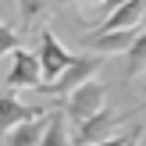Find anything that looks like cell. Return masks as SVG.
Returning a JSON list of instances; mask_svg holds the SVG:
<instances>
[{"label": "cell", "instance_id": "14", "mask_svg": "<svg viewBox=\"0 0 146 146\" xmlns=\"http://www.w3.org/2000/svg\"><path fill=\"white\" fill-rule=\"evenodd\" d=\"M121 4H128V0H104L100 7H104V11H114V7H121Z\"/></svg>", "mask_w": 146, "mask_h": 146}, {"label": "cell", "instance_id": "10", "mask_svg": "<svg viewBox=\"0 0 146 146\" xmlns=\"http://www.w3.org/2000/svg\"><path fill=\"white\" fill-rule=\"evenodd\" d=\"M125 54H128V61H125V75H128V78L143 75V71H146V32L135 36V43L125 50Z\"/></svg>", "mask_w": 146, "mask_h": 146}, {"label": "cell", "instance_id": "4", "mask_svg": "<svg viewBox=\"0 0 146 146\" xmlns=\"http://www.w3.org/2000/svg\"><path fill=\"white\" fill-rule=\"evenodd\" d=\"M46 111H57V104H54V96L46 100V104H25V100L18 96V93H0V135L4 132H11L14 125H21V121H29V118H39V114H46Z\"/></svg>", "mask_w": 146, "mask_h": 146}, {"label": "cell", "instance_id": "3", "mask_svg": "<svg viewBox=\"0 0 146 146\" xmlns=\"http://www.w3.org/2000/svg\"><path fill=\"white\" fill-rule=\"evenodd\" d=\"M128 121V111H114V107H100L93 118H86L82 125H75V146H93L100 139H107V135L121 132V125Z\"/></svg>", "mask_w": 146, "mask_h": 146}, {"label": "cell", "instance_id": "2", "mask_svg": "<svg viewBox=\"0 0 146 146\" xmlns=\"http://www.w3.org/2000/svg\"><path fill=\"white\" fill-rule=\"evenodd\" d=\"M104 104H107V86L100 82V78H89V82L75 86V89L61 100V111L68 114L71 125H82V121L93 118V114H96Z\"/></svg>", "mask_w": 146, "mask_h": 146}, {"label": "cell", "instance_id": "6", "mask_svg": "<svg viewBox=\"0 0 146 146\" xmlns=\"http://www.w3.org/2000/svg\"><path fill=\"white\" fill-rule=\"evenodd\" d=\"M36 57H39V68H43V82H54V78L71 64L75 54L64 50V43L57 39L50 29H43V32H39V50H36ZM43 82H39V86H43Z\"/></svg>", "mask_w": 146, "mask_h": 146}, {"label": "cell", "instance_id": "12", "mask_svg": "<svg viewBox=\"0 0 146 146\" xmlns=\"http://www.w3.org/2000/svg\"><path fill=\"white\" fill-rule=\"evenodd\" d=\"M143 125H128V128H121V132H114V135H107V139H100V143H93V146H125L128 139H132L135 132H139Z\"/></svg>", "mask_w": 146, "mask_h": 146}, {"label": "cell", "instance_id": "16", "mask_svg": "<svg viewBox=\"0 0 146 146\" xmlns=\"http://www.w3.org/2000/svg\"><path fill=\"white\" fill-rule=\"evenodd\" d=\"M86 4H96V7H100V4H104V0H86Z\"/></svg>", "mask_w": 146, "mask_h": 146}, {"label": "cell", "instance_id": "11", "mask_svg": "<svg viewBox=\"0 0 146 146\" xmlns=\"http://www.w3.org/2000/svg\"><path fill=\"white\" fill-rule=\"evenodd\" d=\"M14 4H18V14H21V21H25V25H32V21L39 18V14L46 11V7L54 4V0H14Z\"/></svg>", "mask_w": 146, "mask_h": 146}, {"label": "cell", "instance_id": "17", "mask_svg": "<svg viewBox=\"0 0 146 146\" xmlns=\"http://www.w3.org/2000/svg\"><path fill=\"white\" fill-rule=\"evenodd\" d=\"M143 11H146V0H143Z\"/></svg>", "mask_w": 146, "mask_h": 146}, {"label": "cell", "instance_id": "5", "mask_svg": "<svg viewBox=\"0 0 146 146\" xmlns=\"http://www.w3.org/2000/svg\"><path fill=\"white\" fill-rule=\"evenodd\" d=\"M7 89H36L43 82V68H39V57L25 46H14L11 50V68H7Z\"/></svg>", "mask_w": 146, "mask_h": 146}, {"label": "cell", "instance_id": "7", "mask_svg": "<svg viewBox=\"0 0 146 146\" xmlns=\"http://www.w3.org/2000/svg\"><path fill=\"white\" fill-rule=\"evenodd\" d=\"M135 36H139V29H114V32H100V29H93V32L82 36V46L89 50V54H125L128 46L135 43Z\"/></svg>", "mask_w": 146, "mask_h": 146}, {"label": "cell", "instance_id": "9", "mask_svg": "<svg viewBox=\"0 0 146 146\" xmlns=\"http://www.w3.org/2000/svg\"><path fill=\"white\" fill-rule=\"evenodd\" d=\"M39 146H71V132H68V114L57 107L50 111V121H46V132H43Z\"/></svg>", "mask_w": 146, "mask_h": 146}, {"label": "cell", "instance_id": "1", "mask_svg": "<svg viewBox=\"0 0 146 146\" xmlns=\"http://www.w3.org/2000/svg\"><path fill=\"white\" fill-rule=\"evenodd\" d=\"M100 64H104V57H100V54H78V57H71V64L54 78V82L36 86V93L54 96V100H64L75 86H82V82H89V78H96V75H100Z\"/></svg>", "mask_w": 146, "mask_h": 146}, {"label": "cell", "instance_id": "8", "mask_svg": "<svg viewBox=\"0 0 146 146\" xmlns=\"http://www.w3.org/2000/svg\"><path fill=\"white\" fill-rule=\"evenodd\" d=\"M46 121H50V111L39 114V118H29L21 125H14L11 132H4V143L0 146H39L43 132H46Z\"/></svg>", "mask_w": 146, "mask_h": 146}, {"label": "cell", "instance_id": "13", "mask_svg": "<svg viewBox=\"0 0 146 146\" xmlns=\"http://www.w3.org/2000/svg\"><path fill=\"white\" fill-rule=\"evenodd\" d=\"M18 43H21V39H18V32H14L11 25H4V21H0V57H4V54H11Z\"/></svg>", "mask_w": 146, "mask_h": 146}, {"label": "cell", "instance_id": "15", "mask_svg": "<svg viewBox=\"0 0 146 146\" xmlns=\"http://www.w3.org/2000/svg\"><path fill=\"white\" fill-rule=\"evenodd\" d=\"M139 143H143V128H139V132H135V135H132V139H128L125 146H139Z\"/></svg>", "mask_w": 146, "mask_h": 146}]
</instances>
